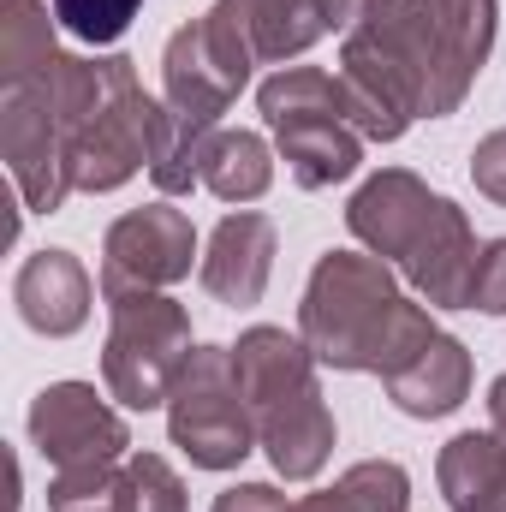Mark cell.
<instances>
[{
    "instance_id": "6da1fadb",
    "label": "cell",
    "mask_w": 506,
    "mask_h": 512,
    "mask_svg": "<svg viewBox=\"0 0 506 512\" xmlns=\"http://www.w3.org/2000/svg\"><path fill=\"white\" fill-rule=\"evenodd\" d=\"M298 334L316 352L322 370L340 376H393L405 370L441 328L423 298H405L393 280V262L358 251H328L310 268Z\"/></svg>"
},
{
    "instance_id": "7a4b0ae2",
    "label": "cell",
    "mask_w": 506,
    "mask_h": 512,
    "mask_svg": "<svg viewBox=\"0 0 506 512\" xmlns=\"http://www.w3.org/2000/svg\"><path fill=\"white\" fill-rule=\"evenodd\" d=\"M48 96L66 131L72 191H120L126 179L149 173L161 102L143 96L126 54H102V60L66 54L48 78Z\"/></svg>"
},
{
    "instance_id": "3957f363",
    "label": "cell",
    "mask_w": 506,
    "mask_h": 512,
    "mask_svg": "<svg viewBox=\"0 0 506 512\" xmlns=\"http://www.w3.org/2000/svg\"><path fill=\"white\" fill-rule=\"evenodd\" d=\"M435 24L429 0H370V12L340 42L346 114L370 143H399L429 102Z\"/></svg>"
},
{
    "instance_id": "277c9868",
    "label": "cell",
    "mask_w": 506,
    "mask_h": 512,
    "mask_svg": "<svg viewBox=\"0 0 506 512\" xmlns=\"http://www.w3.org/2000/svg\"><path fill=\"white\" fill-rule=\"evenodd\" d=\"M262 120L274 126L280 161L292 173L298 191H328L340 179L358 173L364 161V131L346 114V84L340 72L322 66H280L274 78H262L256 90Z\"/></svg>"
},
{
    "instance_id": "5b68a950",
    "label": "cell",
    "mask_w": 506,
    "mask_h": 512,
    "mask_svg": "<svg viewBox=\"0 0 506 512\" xmlns=\"http://www.w3.org/2000/svg\"><path fill=\"white\" fill-rule=\"evenodd\" d=\"M191 310L167 292H131L108 304L102 340V382L126 411H155L173 399L179 370L191 364Z\"/></svg>"
},
{
    "instance_id": "8992f818",
    "label": "cell",
    "mask_w": 506,
    "mask_h": 512,
    "mask_svg": "<svg viewBox=\"0 0 506 512\" xmlns=\"http://www.w3.org/2000/svg\"><path fill=\"white\" fill-rule=\"evenodd\" d=\"M167 435L197 471H233L256 453V411L233 376V346H197L167 399Z\"/></svg>"
},
{
    "instance_id": "52a82bcc",
    "label": "cell",
    "mask_w": 506,
    "mask_h": 512,
    "mask_svg": "<svg viewBox=\"0 0 506 512\" xmlns=\"http://www.w3.org/2000/svg\"><path fill=\"white\" fill-rule=\"evenodd\" d=\"M197 256V227L185 209L173 203H149V209H126L108 239H102V298H131V292H167L191 274Z\"/></svg>"
},
{
    "instance_id": "ba28073f",
    "label": "cell",
    "mask_w": 506,
    "mask_h": 512,
    "mask_svg": "<svg viewBox=\"0 0 506 512\" xmlns=\"http://www.w3.org/2000/svg\"><path fill=\"white\" fill-rule=\"evenodd\" d=\"M0 155H6V173H12L24 209L54 215L72 197L66 131H60V114H54L48 78L42 84H6L0 90Z\"/></svg>"
},
{
    "instance_id": "9c48e42d",
    "label": "cell",
    "mask_w": 506,
    "mask_h": 512,
    "mask_svg": "<svg viewBox=\"0 0 506 512\" xmlns=\"http://www.w3.org/2000/svg\"><path fill=\"white\" fill-rule=\"evenodd\" d=\"M30 441L54 471L78 465H120L131 453L126 417L90 382H54L30 399Z\"/></svg>"
},
{
    "instance_id": "30bf717a",
    "label": "cell",
    "mask_w": 506,
    "mask_h": 512,
    "mask_svg": "<svg viewBox=\"0 0 506 512\" xmlns=\"http://www.w3.org/2000/svg\"><path fill=\"white\" fill-rule=\"evenodd\" d=\"M495 18L501 0H429V24H435V72H429V120L459 114V102L471 96L477 72L495 54Z\"/></svg>"
},
{
    "instance_id": "8fae6325",
    "label": "cell",
    "mask_w": 506,
    "mask_h": 512,
    "mask_svg": "<svg viewBox=\"0 0 506 512\" xmlns=\"http://www.w3.org/2000/svg\"><path fill=\"white\" fill-rule=\"evenodd\" d=\"M435 203H441V191H429L417 173L381 167V173H370V179L358 185V197L346 203V227H352V239H358L370 256H381V262H405L411 245L423 239Z\"/></svg>"
},
{
    "instance_id": "7c38bea8",
    "label": "cell",
    "mask_w": 506,
    "mask_h": 512,
    "mask_svg": "<svg viewBox=\"0 0 506 512\" xmlns=\"http://www.w3.org/2000/svg\"><path fill=\"white\" fill-rule=\"evenodd\" d=\"M399 274L411 280V292L429 310H465L471 304V274H477V233L465 221V209L453 197L435 203L423 239L411 245V256L399 262Z\"/></svg>"
},
{
    "instance_id": "4fadbf2b",
    "label": "cell",
    "mask_w": 506,
    "mask_h": 512,
    "mask_svg": "<svg viewBox=\"0 0 506 512\" xmlns=\"http://www.w3.org/2000/svg\"><path fill=\"white\" fill-rule=\"evenodd\" d=\"M268 274H274V221L256 215V209H233L215 233H209V251L197 262V280L215 304H262L268 292Z\"/></svg>"
},
{
    "instance_id": "5bb4252c",
    "label": "cell",
    "mask_w": 506,
    "mask_h": 512,
    "mask_svg": "<svg viewBox=\"0 0 506 512\" xmlns=\"http://www.w3.org/2000/svg\"><path fill=\"white\" fill-rule=\"evenodd\" d=\"M102 286H90V268L72 251H36L24 256L18 280H12V304L24 316V328L48 334V340H66L90 322V304H96Z\"/></svg>"
},
{
    "instance_id": "9a60e30c",
    "label": "cell",
    "mask_w": 506,
    "mask_h": 512,
    "mask_svg": "<svg viewBox=\"0 0 506 512\" xmlns=\"http://www.w3.org/2000/svg\"><path fill=\"white\" fill-rule=\"evenodd\" d=\"M256 447L268 453V465L286 477V483H310L322 477L328 453H334V411L322 399V387H304L280 405H268L256 417Z\"/></svg>"
},
{
    "instance_id": "2e32d148",
    "label": "cell",
    "mask_w": 506,
    "mask_h": 512,
    "mask_svg": "<svg viewBox=\"0 0 506 512\" xmlns=\"http://www.w3.org/2000/svg\"><path fill=\"white\" fill-rule=\"evenodd\" d=\"M245 84L215 60L203 24H185L167 36V54H161V102L185 120H203V126H221V114L233 108Z\"/></svg>"
},
{
    "instance_id": "e0dca14e",
    "label": "cell",
    "mask_w": 506,
    "mask_h": 512,
    "mask_svg": "<svg viewBox=\"0 0 506 512\" xmlns=\"http://www.w3.org/2000/svg\"><path fill=\"white\" fill-rule=\"evenodd\" d=\"M233 376L245 387L251 411L262 417L268 405L316 387V352L304 346V334H286V328H245L239 346H233Z\"/></svg>"
},
{
    "instance_id": "ac0fdd59",
    "label": "cell",
    "mask_w": 506,
    "mask_h": 512,
    "mask_svg": "<svg viewBox=\"0 0 506 512\" xmlns=\"http://www.w3.org/2000/svg\"><path fill=\"white\" fill-rule=\"evenodd\" d=\"M387 399L405 417H447L471 399V352L453 334H435L405 370L387 376Z\"/></svg>"
},
{
    "instance_id": "d6986e66",
    "label": "cell",
    "mask_w": 506,
    "mask_h": 512,
    "mask_svg": "<svg viewBox=\"0 0 506 512\" xmlns=\"http://www.w3.org/2000/svg\"><path fill=\"white\" fill-rule=\"evenodd\" d=\"M501 477H506V441L495 429H465L435 459V483H441L453 512H495Z\"/></svg>"
},
{
    "instance_id": "ffe728a7",
    "label": "cell",
    "mask_w": 506,
    "mask_h": 512,
    "mask_svg": "<svg viewBox=\"0 0 506 512\" xmlns=\"http://www.w3.org/2000/svg\"><path fill=\"white\" fill-rule=\"evenodd\" d=\"M54 18L42 0H0V84H42L60 66Z\"/></svg>"
},
{
    "instance_id": "44dd1931",
    "label": "cell",
    "mask_w": 506,
    "mask_h": 512,
    "mask_svg": "<svg viewBox=\"0 0 506 512\" xmlns=\"http://www.w3.org/2000/svg\"><path fill=\"white\" fill-rule=\"evenodd\" d=\"M209 143H215V126L185 120V114H173V108L161 102V114H155V149H149V179H155V191L185 197L191 185H203Z\"/></svg>"
},
{
    "instance_id": "7402d4cb",
    "label": "cell",
    "mask_w": 506,
    "mask_h": 512,
    "mask_svg": "<svg viewBox=\"0 0 506 512\" xmlns=\"http://www.w3.org/2000/svg\"><path fill=\"white\" fill-rule=\"evenodd\" d=\"M203 185L221 203H256L274 185V149L256 131H215L209 161H203Z\"/></svg>"
},
{
    "instance_id": "603a6c76",
    "label": "cell",
    "mask_w": 506,
    "mask_h": 512,
    "mask_svg": "<svg viewBox=\"0 0 506 512\" xmlns=\"http://www.w3.org/2000/svg\"><path fill=\"white\" fill-rule=\"evenodd\" d=\"M411 507V477L393 459H364L346 477H334V489L304 495L298 512H405Z\"/></svg>"
},
{
    "instance_id": "cb8c5ba5",
    "label": "cell",
    "mask_w": 506,
    "mask_h": 512,
    "mask_svg": "<svg viewBox=\"0 0 506 512\" xmlns=\"http://www.w3.org/2000/svg\"><path fill=\"white\" fill-rule=\"evenodd\" d=\"M245 12H251L256 54L262 60H298L304 48H316L328 36L316 0H245Z\"/></svg>"
},
{
    "instance_id": "d4e9b609",
    "label": "cell",
    "mask_w": 506,
    "mask_h": 512,
    "mask_svg": "<svg viewBox=\"0 0 506 512\" xmlns=\"http://www.w3.org/2000/svg\"><path fill=\"white\" fill-rule=\"evenodd\" d=\"M114 512H185V483L161 453H126L120 483H114Z\"/></svg>"
},
{
    "instance_id": "484cf974",
    "label": "cell",
    "mask_w": 506,
    "mask_h": 512,
    "mask_svg": "<svg viewBox=\"0 0 506 512\" xmlns=\"http://www.w3.org/2000/svg\"><path fill=\"white\" fill-rule=\"evenodd\" d=\"M48 6H54V18H60L78 42H90V48L120 42L131 30V18L143 12V0H48Z\"/></svg>"
},
{
    "instance_id": "4316f807",
    "label": "cell",
    "mask_w": 506,
    "mask_h": 512,
    "mask_svg": "<svg viewBox=\"0 0 506 512\" xmlns=\"http://www.w3.org/2000/svg\"><path fill=\"white\" fill-rule=\"evenodd\" d=\"M483 316H506V239H489L477 251V274H471V304Z\"/></svg>"
},
{
    "instance_id": "83f0119b",
    "label": "cell",
    "mask_w": 506,
    "mask_h": 512,
    "mask_svg": "<svg viewBox=\"0 0 506 512\" xmlns=\"http://www.w3.org/2000/svg\"><path fill=\"white\" fill-rule=\"evenodd\" d=\"M471 179H477V191H483L489 203L506 209V126L489 131V137L471 149Z\"/></svg>"
},
{
    "instance_id": "f1b7e54d",
    "label": "cell",
    "mask_w": 506,
    "mask_h": 512,
    "mask_svg": "<svg viewBox=\"0 0 506 512\" xmlns=\"http://www.w3.org/2000/svg\"><path fill=\"white\" fill-rule=\"evenodd\" d=\"M209 512H298V501H286L274 483H233V489L215 495Z\"/></svg>"
},
{
    "instance_id": "f546056e",
    "label": "cell",
    "mask_w": 506,
    "mask_h": 512,
    "mask_svg": "<svg viewBox=\"0 0 506 512\" xmlns=\"http://www.w3.org/2000/svg\"><path fill=\"white\" fill-rule=\"evenodd\" d=\"M316 12H322V30H352L364 12H370V0H316Z\"/></svg>"
},
{
    "instance_id": "4dcf8cb0",
    "label": "cell",
    "mask_w": 506,
    "mask_h": 512,
    "mask_svg": "<svg viewBox=\"0 0 506 512\" xmlns=\"http://www.w3.org/2000/svg\"><path fill=\"white\" fill-rule=\"evenodd\" d=\"M489 429L506 441V376H495V387H489Z\"/></svg>"
},
{
    "instance_id": "1f68e13d",
    "label": "cell",
    "mask_w": 506,
    "mask_h": 512,
    "mask_svg": "<svg viewBox=\"0 0 506 512\" xmlns=\"http://www.w3.org/2000/svg\"><path fill=\"white\" fill-rule=\"evenodd\" d=\"M495 512H506V477H501V501H495Z\"/></svg>"
},
{
    "instance_id": "d6a6232c",
    "label": "cell",
    "mask_w": 506,
    "mask_h": 512,
    "mask_svg": "<svg viewBox=\"0 0 506 512\" xmlns=\"http://www.w3.org/2000/svg\"><path fill=\"white\" fill-rule=\"evenodd\" d=\"M90 512H114V501H108V507H90Z\"/></svg>"
}]
</instances>
